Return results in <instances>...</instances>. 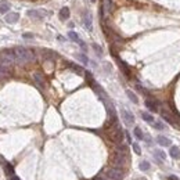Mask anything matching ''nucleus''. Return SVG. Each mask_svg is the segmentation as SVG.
<instances>
[{
  "instance_id": "nucleus-25",
  "label": "nucleus",
  "mask_w": 180,
  "mask_h": 180,
  "mask_svg": "<svg viewBox=\"0 0 180 180\" xmlns=\"http://www.w3.org/2000/svg\"><path fill=\"white\" fill-rule=\"evenodd\" d=\"M133 133H134L136 139H139V140H143V139H144V133H143V130H141V129L139 128V126H136V128H134Z\"/></svg>"
},
{
  "instance_id": "nucleus-20",
  "label": "nucleus",
  "mask_w": 180,
  "mask_h": 180,
  "mask_svg": "<svg viewBox=\"0 0 180 180\" xmlns=\"http://www.w3.org/2000/svg\"><path fill=\"white\" fill-rule=\"evenodd\" d=\"M170 156L175 158V159H180V150L177 147H170V151H169Z\"/></svg>"
},
{
  "instance_id": "nucleus-2",
  "label": "nucleus",
  "mask_w": 180,
  "mask_h": 180,
  "mask_svg": "<svg viewBox=\"0 0 180 180\" xmlns=\"http://www.w3.org/2000/svg\"><path fill=\"white\" fill-rule=\"evenodd\" d=\"M123 137H125V132L122 130L119 123H118V122L112 123L111 129H109V139H111L114 143L120 144V143H123Z\"/></svg>"
},
{
  "instance_id": "nucleus-12",
  "label": "nucleus",
  "mask_w": 180,
  "mask_h": 180,
  "mask_svg": "<svg viewBox=\"0 0 180 180\" xmlns=\"http://www.w3.org/2000/svg\"><path fill=\"white\" fill-rule=\"evenodd\" d=\"M144 104H145V107H147L150 111H152V112L158 111V104H159V103H158L156 100H154V98H152V100H151V98H150V100H145Z\"/></svg>"
},
{
  "instance_id": "nucleus-17",
  "label": "nucleus",
  "mask_w": 180,
  "mask_h": 180,
  "mask_svg": "<svg viewBox=\"0 0 180 180\" xmlns=\"http://www.w3.org/2000/svg\"><path fill=\"white\" fill-rule=\"evenodd\" d=\"M69 14H71V11H69L68 7H62V8L60 10V18H61L62 21L68 20V18H69Z\"/></svg>"
},
{
  "instance_id": "nucleus-36",
  "label": "nucleus",
  "mask_w": 180,
  "mask_h": 180,
  "mask_svg": "<svg viewBox=\"0 0 180 180\" xmlns=\"http://www.w3.org/2000/svg\"><path fill=\"white\" fill-rule=\"evenodd\" d=\"M168 180H179V179H177L176 176H169V177H168Z\"/></svg>"
},
{
  "instance_id": "nucleus-9",
  "label": "nucleus",
  "mask_w": 180,
  "mask_h": 180,
  "mask_svg": "<svg viewBox=\"0 0 180 180\" xmlns=\"http://www.w3.org/2000/svg\"><path fill=\"white\" fill-rule=\"evenodd\" d=\"M33 80H35V83L37 84L40 89L46 87V80H44V78H43V75H42V73H39V72H35V73H33Z\"/></svg>"
},
{
  "instance_id": "nucleus-35",
  "label": "nucleus",
  "mask_w": 180,
  "mask_h": 180,
  "mask_svg": "<svg viewBox=\"0 0 180 180\" xmlns=\"http://www.w3.org/2000/svg\"><path fill=\"white\" fill-rule=\"evenodd\" d=\"M11 180H21V179H20L18 176H15V175H12V176H11Z\"/></svg>"
},
{
  "instance_id": "nucleus-37",
  "label": "nucleus",
  "mask_w": 180,
  "mask_h": 180,
  "mask_svg": "<svg viewBox=\"0 0 180 180\" xmlns=\"http://www.w3.org/2000/svg\"><path fill=\"white\" fill-rule=\"evenodd\" d=\"M58 40H60V42H64V40H65V39H64V36H61V35H60V36H58Z\"/></svg>"
},
{
  "instance_id": "nucleus-27",
  "label": "nucleus",
  "mask_w": 180,
  "mask_h": 180,
  "mask_svg": "<svg viewBox=\"0 0 180 180\" xmlns=\"http://www.w3.org/2000/svg\"><path fill=\"white\" fill-rule=\"evenodd\" d=\"M69 68H71V69H73V71H75L76 72V73H79V75H82V73H83V69H82V68H80V67H79V65H76V64H69Z\"/></svg>"
},
{
  "instance_id": "nucleus-6",
  "label": "nucleus",
  "mask_w": 180,
  "mask_h": 180,
  "mask_svg": "<svg viewBox=\"0 0 180 180\" xmlns=\"http://www.w3.org/2000/svg\"><path fill=\"white\" fill-rule=\"evenodd\" d=\"M161 116L170 125H179L180 123V120H177L176 118H175L169 111H166V109H162V111H161Z\"/></svg>"
},
{
  "instance_id": "nucleus-13",
  "label": "nucleus",
  "mask_w": 180,
  "mask_h": 180,
  "mask_svg": "<svg viewBox=\"0 0 180 180\" xmlns=\"http://www.w3.org/2000/svg\"><path fill=\"white\" fill-rule=\"evenodd\" d=\"M11 8V3L8 0H1L0 1V14H7Z\"/></svg>"
},
{
  "instance_id": "nucleus-32",
  "label": "nucleus",
  "mask_w": 180,
  "mask_h": 180,
  "mask_svg": "<svg viewBox=\"0 0 180 180\" xmlns=\"http://www.w3.org/2000/svg\"><path fill=\"white\" fill-rule=\"evenodd\" d=\"M136 89H137V90H139V92H141V93H143L144 96H148V92H147V90H145V89L143 87V86H140V84H136Z\"/></svg>"
},
{
  "instance_id": "nucleus-34",
  "label": "nucleus",
  "mask_w": 180,
  "mask_h": 180,
  "mask_svg": "<svg viewBox=\"0 0 180 180\" xmlns=\"http://www.w3.org/2000/svg\"><path fill=\"white\" fill-rule=\"evenodd\" d=\"M125 136H126V139H128V143H132V139H130V134H129L128 132L125 133Z\"/></svg>"
},
{
  "instance_id": "nucleus-38",
  "label": "nucleus",
  "mask_w": 180,
  "mask_h": 180,
  "mask_svg": "<svg viewBox=\"0 0 180 180\" xmlns=\"http://www.w3.org/2000/svg\"><path fill=\"white\" fill-rule=\"evenodd\" d=\"M94 180H105V179H103V177H96Z\"/></svg>"
},
{
  "instance_id": "nucleus-21",
  "label": "nucleus",
  "mask_w": 180,
  "mask_h": 180,
  "mask_svg": "<svg viewBox=\"0 0 180 180\" xmlns=\"http://www.w3.org/2000/svg\"><path fill=\"white\" fill-rule=\"evenodd\" d=\"M116 152H119V154H123V155H128L129 151H128V145H125V144H118V147H116Z\"/></svg>"
},
{
  "instance_id": "nucleus-39",
  "label": "nucleus",
  "mask_w": 180,
  "mask_h": 180,
  "mask_svg": "<svg viewBox=\"0 0 180 180\" xmlns=\"http://www.w3.org/2000/svg\"><path fill=\"white\" fill-rule=\"evenodd\" d=\"M90 1H92V3H96V0H90Z\"/></svg>"
},
{
  "instance_id": "nucleus-33",
  "label": "nucleus",
  "mask_w": 180,
  "mask_h": 180,
  "mask_svg": "<svg viewBox=\"0 0 180 180\" xmlns=\"http://www.w3.org/2000/svg\"><path fill=\"white\" fill-rule=\"evenodd\" d=\"M22 37H24V39H31V37H33V35L32 33H24Z\"/></svg>"
},
{
  "instance_id": "nucleus-28",
  "label": "nucleus",
  "mask_w": 180,
  "mask_h": 180,
  "mask_svg": "<svg viewBox=\"0 0 180 180\" xmlns=\"http://www.w3.org/2000/svg\"><path fill=\"white\" fill-rule=\"evenodd\" d=\"M151 125H152V126H154L155 129H158V130H164V129H165V125L162 123V122H159V120H154Z\"/></svg>"
},
{
  "instance_id": "nucleus-16",
  "label": "nucleus",
  "mask_w": 180,
  "mask_h": 180,
  "mask_svg": "<svg viewBox=\"0 0 180 180\" xmlns=\"http://www.w3.org/2000/svg\"><path fill=\"white\" fill-rule=\"evenodd\" d=\"M156 143L159 144V145H162V147H169L172 141L169 140L168 137H165V136H158V137H156Z\"/></svg>"
},
{
  "instance_id": "nucleus-26",
  "label": "nucleus",
  "mask_w": 180,
  "mask_h": 180,
  "mask_svg": "<svg viewBox=\"0 0 180 180\" xmlns=\"http://www.w3.org/2000/svg\"><path fill=\"white\" fill-rule=\"evenodd\" d=\"M154 155H155L159 161H165V159H166V155H165V152L161 151V150H155V151H154Z\"/></svg>"
},
{
  "instance_id": "nucleus-15",
  "label": "nucleus",
  "mask_w": 180,
  "mask_h": 180,
  "mask_svg": "<svg viewBox=\"0 0 180 180\" xmlns=\"http://www.w3.org/2000/svg\"><path fill=\"white\" fill-rule=\"evenodd\" d=\"M43 60H46V61H53L54 58L57 57V54L54 51H51V50H43Z\"/></svg>"
},
{
  "instance_id": "nucleus-18",
  "label": "nucleus",
  "mask_w": 180,
  "mask_h": 180,
  "mask_svg": "<svg viewBox=\"0 0 180 180\" xmlns=\"http://www.w3.org/2000/svg\"><path fill=\"white\" fill-rule=\"evenodd\" d=\"M107 11L109 12L112 10V0H103V10H101V12L103 11Z\"/></svg>"
},
{
  "instance_id": "nucleus-19",
  "label": "nucleus",
  "mask_w": 180,
  "mask_h": 180,
  "mask_svg": "<svg viewBox=\"0 0 180 180\" xmlns=\"http://www.w3.org/2000/svg\"><path fill=\"white\" fill-rule=\"evenodd\" d=\"M4 173H6V175H8V176H12V175H14V168H12L11 164L4 162Z\"/></svg>"
},
{
  "instance_id": "nucleus-1",
  "label": "nucleus",
  "mask_w": 180,
  "mask_h": 180,
  "mask_svg": "<svg viewBox=\"0 0 180 180\" xmlns=\"http://www.w3.org/2000/svg\"><path fill=\"white\" fill-rule=\"evenodd\" d=\"M14 56H15V62L20 65L33 61V58H35V54H33L32 50L24 47V46H18V47L14 48Z\"/></svg>"
},
{
  "instance_id": "nucleus-4",
  "label": "nucleus",
  "mask_w": 180,
  "mask_h": 180,
  "mask_svg": "<svg viewBox=\"0 0 180 180\" xmlns=\"http://www.w3.org/2000/svg\"><path fill=\"white\" fill-rule=\"evenodd\" d=\"M105 176L109 180H122L123 179V172L118 168H108L105 170Z\"/></svg>"
},
{
  "instance_id": "nucleus-10",
  "label": "nucleus",
  "mask_w": 180,
  "mask_h": 180,
  "mask_svg": "<svg viewBox=\"0 0 180 180\" xmlns=\"http://www.w3.org/2000/svg\"><path fill=\"white\" fill-rule=\"evenodd\" d=\"M115 58H116V61H118V65H119V68H120V71L123 72L125 75L128 76V78H130V68L128 67V64L125 62V61H122L120 58H118V57L115 56Z\"/></svg>"
},
{
  "instance_id": "nucleus-3",
  "label": "nucleus",
  "mask_w": 180,
  "mask_h": 180,
  "mask_svg": "<svg viewBox=\"0 0 180 180\" xmlns=\"http://www.w3.org/2000/svg\"><path fill=\"white\" fill-rule=\"evenodd\" d=\"M126 162H128V155L115 152V155L112 158V165H114V168H118V169L123 168V166H126Z\"/></svg>"
},
{
  "instance_id": "nucleus-11",
  "label": "nucleus",
  "mask_w": 180,
  "mask_h": 180,
  "mask_svg": "<svg viewBox=\"0 0 180 180\" xmlns=\"http://www.w3.org/2000/svg\"><path fill=\"white\" fill-rule=\"evenodd\" d=\"M4 20H6L7 24H15L17 21L20 20V15L17 12H7L6 17H4Z\"/></svg>"
},
{
  "instance_id": "nucleus-7",
  "label": "nucleus",
  "mask_w": 180,
  "mask_h": 180,
  "mask_svg": "<svg viewBox=\"0 0 180 180\" xmlns=\"http://www.w3.org/2000/svg\"><path fill=\"white\" fill-rule=\"evenodd\" d=\"M120 115H122L125 123L128 125V126L134 122V116H133V114L129 111V109H126V108H122V109H120Z\"/></svg>"
},
{
  "instance_id": "nucleus-5",
  "label": "nucleus",
  "mask_w": 180,
  "mask_h": 180,
  "mask_svg": "<svg viewBox=\"0 0 180 180\" xmlns=\"http://www.w3.org/2000/svg\"><path fill=\"white\" fill-rule=\"evenodd\" d=\"M50 12L46 11V10H29L26 11V15L33 18V20H43L46 15H48Z\"/></svg>"
},
{
  "instance_id": "nucleus-23",
  "label": "nucleus",
  "mask_w": 180,
  "mask_h": 180,
  "mask_svg": "<svg viewBox=\"0 0 180 180\" xmlns=\"http://www.w3.org/2000/svg\"><path fill=\"white\" fill-rule=\"evenodd\" d=\"M141 118H143L145 122H148V123H152V122H154V116H152L150 112H141Z\"/></svg>"
},
{
  "instance_id": "nucleus-14",
  "label": "nucleus",
  "mask_w": 180,
  "mask_h": 180,
  "mask_svg": "<svg viewBox=\"0 0 180 180\" xmlns=\"http://www.w3.org/2000/svg\"><path fill=\"white\" fill-rule=\"evenodd\" d=\"M83 24H84V28L87 29V31H92L93 29V22H92V15L90 14H86V15L83 17Z\"/></svg>"
},
{
  "instance_id": "nucleus-8",
  "label": "nucleus",
  "mask_w": 180,
  "mask_h": 180,
  "mask_svg": "<svg viewBox=\"0 0 180 180\" xmlns=\"http://www.w3.org/2000/svg\"><path fill=\"white\" fill-rule=\"evenodd\" d=\"M68 37H69L71 40H73L75 43L79 44V46L83 48L84 51L87 50V46H86V43H84V42H82V40L79 39V36H78V33H76V32H73V31H69V32H68Z\"/></svg>"
},
{
  "instance_id": "nucleus-29",
  "label": "nucleus",
  "mask_w": 180,
  "mask_h": 180,
  "mask_svg": "<svg viewBox=\"0 0 180 180\" xmlns=\"http://www.w3.org/2000/svg\"><path fill=\"white\" fill-rule=\"evenodd\" d=\"M92 47L94 48V51L97 53V56H98V57H101V56H103V48H101V47H100V46H98V44H97V43H93V44H92Z\"/></svg>"
},
{
  "instance_id": "nucleus-30",
  "label": "nucleus",
  "mask_w": 180,
  "mask_h": 180,
  "mask_svg": "<svg viewBox=\"0 0 180 180\" xmlns=\"http://www.w3.org/2000/svg\"><path fill=\"white\" fill-rule=\"evenodd\" d=\"M139 168H140V170L145 172V170H148V169H150V164H148L147 161H143V162L139 165Z\"/></svg>"
},
{
  "instance_id": "nucleus-22",
  "label": "nucleus",
  "mask_w": 180,
  "mask_h": 180,
  "mask_svg": "<svg viewBox=\"0 0 180 180\" xmlns=\"http://www.w3.org/2000/svg\"><path fill=\"white\" fill-rule=\"evenodd\" d=\"M76 58H78V60H79L83 65H87L89 64L87 56H86V54H83V53H78V54H76Z\"/></svg>"
},
{
  "instance_id": "nucleus-31",
  "label": "nucleus",
  "mask_w": 180,
  "mask_h": 180,
  "mask_svg": "<svg viewBox=\"0 0 180 180\" xmlns=\"http://www.w3.org/2000/svg\"><path fill=\"white\" fill-rule=\"evenodd\" d=\"M132 147H133V151L136 152L137 155H140V154H141V148H140V145H139L137 143H132Z\"/></svg>"
},
{
  "instance_id": "nucleus-24",
  "label": "nucleus",
  "mask_w": 180,
  "mask_h": 180,
  "mask_svg": "<svg viewBox=\"0 0 180 180\" xmlns=\"http://www.w3.org/2000/svg\"><path fill=\"white\" fill-rule=\"evenodd\" d=\"M126 94H128V97L130 98V101H132V103H134V104H139V98H137V96L132 92V90H126Z\"/></svg>"
}]
</instances>
